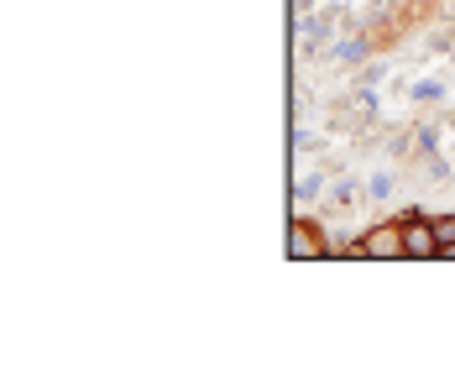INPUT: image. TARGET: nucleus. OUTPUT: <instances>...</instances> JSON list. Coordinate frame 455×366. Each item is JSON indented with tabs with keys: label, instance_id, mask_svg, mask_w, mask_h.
Instances as JSON below:
<instances>
[{
	"label": "nucleus",
	"instance_id": "nucleus-1",
	"mask_svg": "<svg viewBox=\"0 0 455 366\" xmlns=\"http://www.w3.org/2000/svg\"><path fill=\"white\" fill-rule=\"evenodd\" d=\"M361 251H367V256H398V251H403V230H398V225L367 230V236H361Z\"/></svg>",
	"mask_w": 455,
	"mask_h": 366
},
{
	"label": "nucleus",
	"instance_id": "nucleus-2",
	"mask_svg": "<svg viewBox=\"0 0 455 366\" xmlns=\"http://www.w3.org/2000/svg\"><path fill=\"white\" fill-rule=\"evenodd\" d=\"M403 251H408V256H434V251H439L434 225H408V230H403Z\"/></svg>",
	"mask_w": 455,
	"mask_h": 366
},
{
	"label": "nucleus",
	"instance_id": "nucleus-3",
	"mask_svg": "<svg viewBox=\"0 0 455 366\" xmlns=\"http://www.w3.org/2000/svg\"><path fill=\"white\" fill-rule=\"evenodd\" d=\"M288 241H293V256H319V251H325V246H319V230H309V225H304V220H293V230H288Z\"/></svg>",
	"mask_w": 455,
	"mask_h": 366
},
{
	"label": "nucleus",
	"instance_id": "nucleus-4",
	"mask_svg": "<svg viewBox=\"0 0 455 366\" xmlns=\"http://www.w3.org/2000/svg\"><path fill=\"white\" fill-rule=\"evenodd\" d=\"M325 32H330V16H314V21H304V37H309V42H325Z\"/></svg>",
	"mask_w": 455,
	"mask_h": 366
},
{
	"label": "nucleus",
	"instance_id": "nucleus-5",
	"mask_svg": "<svg viewBox=\"0 0 455 366\" xmlns=\"http://www.w3.org/2000/svg\"><path fill=\"white\" fill-rule=\"evenodd\" d=\"M434 236H439V246H455V220H439Z\"/></svg>",
	"mask_w": 455,
	"mask_h": 366
},
{
	"label": "nucleus",
	"instance_id": "nucleus-6",
	"mask_svg": "<svg viewBox=\"0 0 455 366\" xmlns=\"http://www.w3.org/2000/svg\"><path fill=\"white\" fill-rule=\"evenodd\" d=\"M293 194H299V199H309V194H319V178H299V183H293Z\"/></svg>",
	"mask_w": 455,
	"mask_h": 366
}]
</instances>
